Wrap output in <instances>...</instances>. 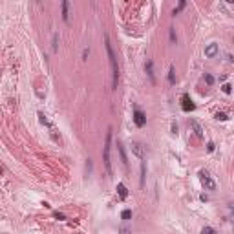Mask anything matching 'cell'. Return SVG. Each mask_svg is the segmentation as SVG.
<instances>
[{
    "label": "cell",
    "mask_w": 234,
    "mask_h": 234,
    "mask_svg": "<svg viewBox=\"0 0 234 234\" xmlns=\"http://www.w3.org/2000/svg\"><path fill=\"white\" fill-rule=\"evenodd\" d=\"M200 181H201V185H203L207 190H216V183H214V179H212L205 170H200Z\"/></svg>",
    "instance_id": "obj_3"
},
{
    "label": "cell",
    "mask_w": 234,
    "mask_h": 234,
    "mask_svg": "<svg viewBox=\"0 0 234 234\" xmlns=\"http://www.w3.org/2000/svg\"><path fill=\"white\" fill-rule=\"evenodd\" d=\"M112 126L108 128L106 132V139H104V146H103V161H104V167H106V172L108 176H112V161H110V148H112Z\"/></svg>",
    "instance_id": "obj_2"
},
{
    "label": "cell",
    "mask_w": 234,
    "mask_h": 234,
    "mask_svg": "<svg viewBox=\"0 0 234 234\" xmlns=\"http://www.w3.org/2000/svg\"><path fill=\"white\" fill-rule=\"evenodd\" d=\"M190 128L194 130V134H196V137H203V128H201V124L196 121V119H190Z\"/></svg>",
    "instance_id": "obj_7"
},
{
    "label": "cell",
    "mask_w": 234,
    "mask_h": 234,
    "mask_svg": "<svg viewBox=\"0 0 234 234\" xmlns=\"http://www.w3.org/2000/svg\"><path fill=\"white\" fill-rule=\"evenodd\" d=\"M181 108H183V112H192L196 108V104L192 103V99L189 97V93H183V97H181Z\"/></svg>",
    "instance_id": "obj_5"
},
{
    "label": "cell",
    "mask_w": 234,
    "mask_h": 234,
    "mask_svg": "<svg viewBox=\"0 0 234 234\" xmlns=\"http://www.w3.org/2000/svg\"><path fill=\"white\" fill-rule=\"evenodd\" d=\"M205 81H207V84H209V86H211V84H212V82H214V77H212V75H211V73H205Z\"/></svg>",
    "instance_id": "obj_18"
},
{
    "label": "cell",
    "mask_w": 234,
    "mask_h": 234,
    "mask_svg": "<svg viewBox=\"0 0 234 234\" xmlns=\"http://www.w3.org/2000/svg\"><path fill=\"white\" fill-rule=\"evenodd\" d=\"M214 148H216V146H214V143L211 141V143L207 145V150H209V152H214Z\"/></svg>",
    "instance_id": "obj_24"
},
{
    "label": "cell",
    "mask_w": 234,
    "mask_h": 234,
    "mask_svg": "<svg viewBox=\"0 0 234 234\" xmlns=\"http://www.w3.org/2000/svg\"><path fill=\"white\" fill-rule=\"evenodd\" d=\"M132 154L137 156L139 159H145V150H143V145L141 143H132Z\"/></svg>",
    "instance_id": "obj_6"
},
{
    "label": "cell",
    "mask_w": 234,
    "mask_h": 234,
    "mask_svg": "<svg viewBox=\"0 0 234 234\" xmlns=\"http://www.w3.org/2000/svg\"><path fill=\"white\" fill-rule=\"evenodd\" d=\"M200 200H201V201H209V196H207V194H201Z\"/></svg>",
    "instance_id": "obj_26"
},
{
    "label": "cell",
    "mask_w": 234,
    "mask_h": 234,
    "mask_svg": "<svg viewBox=\"0 0 234 234\" xmlns=\"http://www.w3.org/2000/svg\"><path fill=\"white\" fill-rule=\"evenodd\" d=\"M172 134H174V135L178 134V124H176V123H172Z\"/></svg>",
    "instance_id": "obj_25"
},
{
    "label": "cell",
    "mask_w": 234,
    "mask_h": 234,
    "mask_svg": "<svg viewBox=\"0 0 234 234\" xmlns=\"http://www.w3.org/2000/svg\"><path fill=\"white\" fill-rule=\"evenodd\" d=\"M216 119H218V121H227L229 117H227L223 112H218V113H216Z\"/></svg>",
    "instance_id": "obj_17"
},
{
    "label": "cell",
    "mask_w": 234,
    "mask_h": 234,
    "mask_svg": "<svg viewBox=\"0 0 234 234\" xmlns=\"http://www.w3.org/2000/svg\"><path fill=\"white\" fill-rule=\"evenodd\" d=\"M121 218H123L124 221H128V220L132 218V211H130V209H124V211L121 212Z\"/></svg>",
    "instance_id": "obj_15"
},
{
    "label": "cell",
    "mask_w": 234,
    "mask_h": 234,
    "mask_svg": "<svg viewBox=\"0 0 234 234\" xmlns=\"http://www.w3.org/2000/svg\"><path fill=\"white\" fill-rule=\"evenodd\" d=\"M57 42H59V35L55 33V35H53V46H51V48H53V51H57Z\"/></svg>",
    "instance_id": "obj_21"
},
{
    "label": "cell",
    "mask_w": 234,
    "mask_h": 234,
    "mask_svg": "<svg viewBox=\"0 0 234 234\" xmlns=\"http://www.w3.org/2000/svg\"><path fill=\"white\" fill-rule=\"evenodd\" d=\"M117 194H119L121 200H126V196H128V189H126L124 183H117Z\"/></svg>",
    "instance_id": "obj_11"
},
{
    "label": "cell",
    "mask_w": 234,
    "mask_h": 234,
    "mask_svg": "<svg viewBox=\"0 0 234 234\" xmlns=\"http://www.w3.org/2000/svg\"><path fill=\"white\" fill-rule=\"evenodd\" d=\"M218 55V44H209L207 48H205V57H209V59H212V57H216Z\"/></svg>",
    "instance_id": "obj_8"
},
{
    "label": "cell",
    "mask_w": 234,
    "mask_h": 234,
    "mask_svg": "<svg viewBox=\"0 0 234 234\" xmlns=\"http://www.w3.org/2000/svg\"><path fill=\"white\" fill-rule=\"evenodd\" d=\"M134 123H135V126H137V128H143V126L146 124V115H145V113H143L137 106L134 108Z\"/></svg>",
    "instance_id": "obj_4"
},
{
    "label": "cell",
    "mask_w": 234,
    "mask_h": 234,
    "mask_svg": "<svg viewBox=\"0 0 234 234\" xmlns=\"http://www.w3.org/2000/svg\"><path fill=\"white\" fill-rule=\"evenodd\" d=\"M117 150H119V156H121V161L124 167H128V159H126V152H124V146L121 141H117Z\"/></svg>",
    "instance_id": "obj_10"
},
{
    "label": "cell",
    "mask_w": 234,
    "mask_h": 234,
    "mask_svg": "<svg viewBox=\"0 0 234 234\" xmlns=\"http://www.w3.org/2000/svg\"><path fill=\"white\" fill-rule=\"evenodd\" d=\"M170 40L176 42V33H174V27H170Z\"/></svg>",
    "instance_id": "obj_23"
},
{
    "label": "cell",
    "mask_w": 234,
    "mask_h": 234,
    "mask_svg": "<svg viewBox=\"0 0 234 234\" xmlns=\"http://www.w3.org/2000/svg\"><path fill=\"white\" fill-rule=\"evenodd\" d=\"M104 44H106L110 66H112V75H113L112 86H113V90H117V86H119V64H117V57H115V53H113V49H112V44H110V37H108V35H104Z\"/></svg>",
    "instance_id": "obj_1"
},
{
    "label": "cell",
    "mask_w": 234,
    "mask_h": 234,
    "mask_svg": "<svg viewBox=\"0 0 234 234\" xmlns=\"http://www.w3.org/2000/svg\"><path fill=\"white\" fill-rule=\"evenodd\" d=\"M145 71H146V75H148L150 82H156V77H154V64H152V60H148V62H146Z\"/></svg>",
    "instance_id": "obj_9"
},
{
    "label": "cell",
    "mask_w": 234,
    "mask_h": 234,
    "mask_svg": "<svg viewBox=\"0 0 234 234\" xmlns=\"http://www.w3.org/2000/svg\"><path fill=\"white\" fill-rule=\"evenodd\" d=\"M38 117H40V123H42V124H48V119H46L44 113H38Z\"/></svg>",
    "instance_id": "obj_22"
},
{
    "label": "cell",
    "mask_w": 234,
    "mask_h": 234,
    "mask_svg": "<svg viewBox=\"0 0 234 234\" xmlns=\"http://www.w3.org/2000/svg\"><path fill=\"white\" fill-rule=\"evenodd\" d=\"M55 218H57V220H64V214H59V212H55Z\"/></svg>",
    "instance_id": "obj_27"
},
{
    "label": "cell",
    "mask_w": 234,
    "mask_h": 234,
    "mask_svg": "<svg viewBox=\"0 0 234 234\" xmlns=\"http://www.w3.org/2000/svg\"><path fill=\"white\" fill-rule=\"evenodd\" d=\"M231 212H232V221H234V205H231Z\"/></svg>",
    "instance_id": "obj_29"
},
{
    "label": "cell",
    "mask_w": 234,
    "mask_h": 234,
    "mask_svg": "<svg viewBox=\"0 0 234 234\" xmlns=\"http://www.w3.org/2000/svg\"><path fill=\"white\" fill-rule=\"evenodd\" d=\"M185 5H187V2H185V0H181V2H179V5L172 11V15H174V16H176V15H179V11H181V9H185Z\"/></svg>",
    "instance_id": "obj_14"
},
{
    "label": "cell",
    "mask_w": 234,
    "mask_h": 234,
    "mask_svg": "<svg viewBox=\"0 0 234 234\" xmlns=\"http://www.w3.org/2000/svg\"><path fill=\"white\" fill-rule=\"evenodd\" d=\"M168 82L176 84V70H174V66H170V70H168Z\"/></svg>",
    "instance_id": "obj_13"
},
{
    "label": "cell",
    "mask_w": 234,
    "mask_h": 234,
    "mask_svg": "<svg viewBox=\"0 0 234 234\" xmlns=\"http://www.w3.org/2000/svg\"><path fill=\"white\" fill-rule=\"evenodd\" d=\"M121 234H130V231H128V229H124V227H121Z\"/></svg>",
    "instance_id": "obj_28"
},
{
    "label": "cell",
    "mask_w": 234,
    "mask_h": 234,
    "mask_svg": "<svg viewBox=\"0 0 234 234\" xmlns=\"http://www.w3.org/2000/svg\"><path fill=\"white\" fill-rule=\"evenodd\" d=\"M201 234H218V232H216L212 227H203V229H201Z\"/></svg>",
    "instance_id": "obj_16"
},
{
    "label": "cell",
    "mask_w": 234,
    "mask_h": 234,
    "mask_svg": "<svg viewBox=\"0 0 234 234\" xmlns=\"http://www.w3.org/2000/svg\"><path fill=\"white\" fill-rule=\"evenodd\" d=\"M145 170H146V168H145V163H143V165H141V187L145 185Z\"/></svg>",
    "instance_id": "obj_20"
},
{
    "label": "cell",
    "mask_w": 234,
    "mask_h": 234,
    "mask_svg": "<svg viewBox=\"0 0 234 234\" xmlns=\"http://www.w3.org/2000/svg\"><path fill=\"white\" fill-rule=\"evenodd\" d=\"M221 90H223L225 93H231V92H232V86H231V84L227 82V84H223V86H221Z\"/></svg>",
    "instance_id": "obj_19"
},
{
    "label": "cell",
    "mask_w": 234,
    "mask_h": 234,
    "mask_svg": "<svg viewBox=\"0 0 234 234\" xmlns=\"http://www.w3.org/2000/svg\"><path fill=\"white\" fill-rule=\"evenodd\" d=\"M62 5V18H64V22H70V15H68V7H70V2H62L60 4Z\"/></svg>",
    "instance_id": "obj_12"
}]
</instances>
